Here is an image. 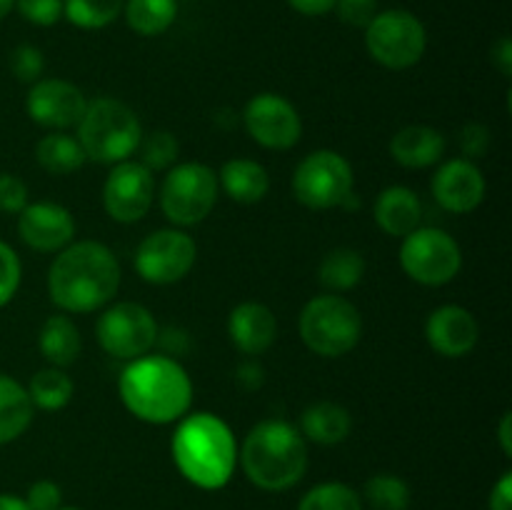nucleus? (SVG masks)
<instances>
[{
  "mask_svg": "<svg viewBox=\"0 0 512 510\" xmlns=\"http://www.w3.org/2000/svg\"><path fill=\"white\" fill-rule=\"evenodd\" d=\"M18 233L28 248L38 253H60L73 243L75 220L58 203H28L18 213Z\"/></svg>",
  "mask_w": 512,
  "mask_h": 510,
  "instance_id": "nucleus-16",
  "label": "nucleus"
},
{
  "mask_svg": "<svg viewBox=\"0 0 512 510\" xmlns=\"http://www.w3.org/2000/svg\"><path fill=\"white\" fill-rule=\"evenodd\" d=\"M493 65L500 70V73L505 75V78H510V75H512V43H510V38H500L498 43L493 45Z\"/></svg>",
  "mask_w": 512,
  "mask_h": 510,
  "instance_id": "nucleus-44",
  "label": "nucleus"
},
{
  "mask_svg": "<svg viewBox=\"0 0 512 510\" xmlns=\"http://www.w3.org/2000/svg\"><path fill=\"white\" fill-rule=\"evenodd\" d=\"M318 275L328 290H350L363 280L365 258L353 248H338L325 255Z\"/></svg>",
  "mask_w": 512,
  "mask_h": 510,
  "instance_id": "nucleus-28",
  "label": "nucleus"
},
{
  "mask_svg": "<svg viewBox=\"0 0 512 510\" xmlns=\"http://www.w3.org/2000/svg\"><path fill=\"white\" fill-rule=\"evenodd\" d=\"M35 158L38 165L50 175H70L85 165V150L80 148L78 138L55 130V133L45 135L35 148Z\"/></svg>",
  "mask_w": 512,
  "mask_h": 510,
  "instance_id": "nucleus-26",
  "label": "nucleus"
},
{
  "mask_svg": "<svg viewBox=\"0 0 512 510\" xmlns=\"http://www.w3.org/2000/svg\"><path fill=\"white\" fill-rule=\"evenodd\" d=\"M143 128L133 110L113 98L88 103L78 123V143L95 163H123L138 150Z\"/></svg>",
  "mask_w": 512,
  "mask_h": 510,
  "instance_id": "nucleus-5",
  "label": "nucleus"
},
{
  "mask_svg": "<svg viewBox=\"0 0 512 510\" xmlns=\"http://www.w3.org/2000/svg\"><path fill=\"white\" fill-rule=\"evenodd\" d=\"M33 423V403L18 380L0 375V445L20 438Z\"/></svg>",
  "mask_w": 512,
  "mask_h": 510,
  "instance_id": "nucleus-25",
  "label": "nucleus"
},
{
  "mask_svg": "<svg viewBox=\"0 0 512 510\" xmlns=\"http://www.w3.org/2000/svg\"><path fill=\"white\" fill-rule=\"evenodd\" d=\"M293 193L305 208H340L353 193V168L335 150H315L295 168Z\"/></svg>",
  "mask_w": 512,
  "mask_h": 510,
  "instance_id": "nucleus-10",
  "label": "nucleus"
},
{
  "mask_svg": "<svg viewBox=\"0 0 512 510\" xmlns=\"http://www.w3.org/2000/svg\"><path fill=\"white\" fill-rule=\"evenodd\" d=\"M155 178L143 163H115L103 185L105 213L118 223H138L153 208Z\"/></svg>",
  "mask_w": 512,
  "mask_h": 510,
  "instance_id": "nucleus-13",
  "label": "nucleus"
},
{
  "mask_svg": "<svg viewBox=\"0 0 512 510\" xmlns=\"http://www.w3.org/2000/svg\"><path fill=\"white\" fill-rule=\"evenodd\" d=\"M340 20L353 28H368L370 20L378 15V0H335Z\"/></svg>",
  "mask_w": 512,
  "mask_h": 510,
  "instance_id": "nucleus-38",
  "label": "nucleus"
},
{
  "mask_svg": "<svg viewBox=\"0 0 512 510\" xmlns=\"http://www.w3.org/2000/svg\"><path fill=\"white\" fill-rule=\"evenodd\" d=\"M125 20L138 35L153 38L175 23L178 0H125Z\"/></svg>",
  "mask_w": 512,
  "mask_h": 510,
  "instance_id": "nucleus-27",
  "label": "nucleus"
},
{
  "mask_svg": "<svg viewBox=\"0 0 512 510\" xmlns=\"http://www.w3.org/2000/svg\"><path fill=\"white\" fill-rule=\"evenodd\" d=\"M445 148L443 133L428 125H408L390 140V155L405 168H430L443 160Z\"/></svg>",
  "mask_w": 512,
  "mask_h": 510,
  "instance_id": "nucleus-21",
  "label": "nucleus"
},
{
  "mask_svg": "<svg viewBox=\"0 0 512 510\" xmlns=\"http://www.w3.org/2000/svg\"><path fill=\"white\" fill-rule=\"evenodd\" d=\"M243 125L250 138L270 150H288L303 135L298 110L293 103L275 93H260L248 100L243 110Z\"/></svg>",
  "mask_w": 512,
  "mask_h": 510,
  "instance_id": "nucleus-14",
  "label": "nucleus"
},
{
  "mask_svg": "<svg viewBox=\"0 0 512 510\" xmlns=\"http://www.w3.org/2000/svg\"><path fill=\"white\" fill-rule=\"evenodd\" d=\"M58 510H80V508H58Z\"/></svg>",
  "mask_w": 512,
  "mask_h": 510,
  "instance_id": "nucleus-49",
  "label": "nucleus"
},
{
  "mask_svg": "<svg viewBox=\"0 0 512 510\" xmlns=\"http://www.w3.org/2000/svg\"><path fill=\"white\" fill-rule=\"evenodd\" d=\"M28 205V188L18 175L0 173V213L18 215Z\"/></svg>",
  "mask_w": 512,
  "mask_h": 510,
  "instance_id": "nucleus-37",
  "label": "nucleus"
},
{
  "mask_svg": "<svg viewBox=\"0 0 512 510\" xmlns=\"http://www.w3.org/2000/svg\"><path fill=\"white\" fill-rule=\"evenodd\" d=\"M60 503H63V493L53 480H38L30 485L25 495V505L30 510H58Z\"/></svg>",
  "mask_w": 512,
  "mask_h": 510,
  "instance_id": "nucleus-40",
  "label": "nucleus"
},
{
  "mask_svg": "<svg viewBox=\"0 0 512 510\" xmlns=\"http://www.w3.org/2000/svg\"><path fill=\"white\" fill-rule=\"evenodd\" d=\"M20 275H23V268H20L18 253L0 240V308L8 305L18 293Z\"/></svg>",
  "mask_w": 512,
  "mask_h": 510,
  "instance_id": "nucleus-34",
  "label": "nucleus"
},
{
  "mask_svg": "<svg viewBox=\"0 0 512 510\" xmlns=\"http://www.w3.org/2000/svg\"><path fill=\"white\" fill-rule=\"evenodd\" d=\"M85 108H88V100H85L83 90L58 78L33 83L28 98H25V110H28L30 120L50 130H65L78 125Z\"/></svg>",
  "mask_w": 512,
  "mask_h": 510,
  "instance_id": "nucleus-15",
  "label": "nucleus"
},
{
  "mask_svg": "<svg viewBox=\"0 0 512 510\" xmlns=\"http://www.w3.org/2000/svg\"><path fill=\"white\" fill-rule=\"evenodd\" d=\"M288 3L303 15H325L335 8V0H288Z\"/></svg>",
  "mask_w": 512,
  "mask_h": 510,
  "instance_id": "nucleus-45",
  "label": "nucleus"
},
{
  "mask_svg": "<svg viewBox=\"0 0 512 510\" xmlns=\"http://www.w3.org/2000/svg\"><path fill=\"white\" fill-rule=\"evenodd\" d=\"M158 323L140 303H115L103 310L95 325L100 348L120 360H135L158 343Z\"/></svg>",
  "mask_w": 512,
  "mask_h": 510,
  "instance_id": "nucleus-11",
  "label": "nucleus"
},
{
  "mask_svg": "<svg viewBox=\"0 0 512 510\" xmlns=\"http://www.w3.org/2000/svg\"><path fill=\"white\" fill-rule=\"evenodd\" d=\"M180 475L203 490H220L233 478L238 443L225 420L213 413L183 415L170 440Z\"/></svg>",
  "mask_w": 512,
  "mask_h": 510,
  "instance_id": "nucleus-3",
  "label": "nucleus"
},
{
  "mask_svg": "<svg viewBox=\"0 0 512 510\" xmlns=\"http://www.w3.org/2000/svg\"><path fill=\"white\" fill-rule=\"evenodd\" d=\"M0 510H30L25 505L23 498H15V495H0Z\"/></svg>",
  "mask_w": 512,
  "mask_h": 510,
  "instance_id": "nucleus-47",
  "label": "nucleus"
},
{
  "mask_svg": "<svg viewBox=\"0 0 512 510\" xmlns=\"http://www.w3.org/2000/svg\"><path fill=\"white\" fill-rule=\"evenodd\" d=\"M228 335L243 355H263L278 338V320L263 303H240L228 318Z\"/></svg>",
  "mask_w": 512,
  "mask_h": 510,
  "instance_id": "nucleus-19",
  "label": "nucleus"
},
{
  "mask_svg": "<svg viewBox=\"0 0 512 510\" xmlns=\"http://www.w3.org/2000/svg\"><path fill=\"white\" fill-rule=\"evenodd\" d=\"M158 340L160 343H163V348L168 350H173V355H183L185 350H188V333H185V330H180V328H165L163 333H158Z\"/></svg>",
  "mask_w": 512,
  "mask_h": 510,
  "instance_id": "nucleus-43",
  "label": "nucleus"
},
{
  "mask_svg": "<svg viewBox=\"0 0 512 510\" xmlns=\"http://www.w3.org/2000/svg\"><path fill=\"white\" fill-rule=\"evenodd\" d=\"M498 438H500V448H503V453L510 458L512 455V413H505L503 420H500Z\"/></svg>",
  "mask_w": 512,
  "mask_h": 510,
  "instance_id": "nucleus-46",
  "label": "nucleus"
},
{
  "mask_svg": "<svg viewBox=\"0 0 512 510\" xmlns=\"http://www.w3.org/2000/svg\"><path fill=\"white\" fill-rule=\"evenodd\" d=\"M373 215L383 233L393 235V238H405L420 228L423 203L415 190L405 188V185H393L378 195Z\"/></svg>",
  "mask_w": 512,
  "mask_h": 510,
  "instance_id": "nucleus-20",
  "label": "nucleus"
},
{
  "mask_svg": "<svg viewBox=\"0 0 512 510\" xmlns=\"http://www.w3.org/2000/svg\"><path fill=\"white\" fill-rule=\"evenodd\" d=\"M353 420L350 413L338 403H315L305 408L303 418H300V430H303L305 440H313L318 445H338L350 435Z\"/></svg>",
  "mask_w": 512,
  "mask_h": 510,
  "instance_id": "nucleus-24",
  "label": "nucleus"
},
{
  "mask_svg": "<svg viewBox=\"0 0 512 510\" xmlns=\"http://www.w3.org/2000/svg\"><path fill=\"white\" fill-rule=\"evenodd\" d=\"M10 70H13L15 78L23 80V83H38L40 75H43L45 70L43 53H40L35 45H20V48H15L13 55H10Z\"/></svg>",
  "mask_w": 512,
  "mask_h": 510,
  "instance_id": "nucleus-35",
  "label": "nucleus"
},
{
  "mask_svg": "<svg viewBox=\"0 0 512 510\" xmlns=\"http://www.w3.org/2000/svg\"><path fill=\"white\" fill-rule=\"evenodd\" d=\"M20 15L33 25H55L63 18V0H15Z\"/></svg>",
  "mask_w": 512,
  "mask_h": 510,
  "instance_id": "nucleus-36",
  "label": "nucleus"
},
{
  "mask_svg": "<svg viewBox=\"0 0 512 510\" xmlns=\"http://www.w3.org/2000/svg\"><path fill=\"white\" fill-rule=\"evenodd\" d=\"M218 203V175L203 163H183L165 175L160 205L170 223L198 225Z\"/></svg>",
  "mask_w": 512,
  "mask_h": 510,
  "instance_id": "nucleus-8",
  "label": "nucleus"
},
{
  "mask_svg": "<svg viewBox=\"0 0 512 510\" xmlns=\"http://www.w3.org/2000/svg\"><path fill=\"white\" fill-rule=\"evenodd\" d=\"M425 45V25L408 10H385L365 28V48L370 58L390 70L413 68L425 55Z\"/></svg>",
  "mask_w": 512,
  "mask_h": 510,
  "instance_id": "nucleus-7",
  "label": "nucleus"
},
{
  "mask_svg": "<svg viewBox=\"0 0 512 510\" xmlns=\"http://www.w3.org/2000/svg\"><path fill=\"white\" fill-rule=\"evenodd\" d=\"M30 403L38 405L40 410H60L73 398V380L60 368H43L30 378L28 388Z\"/></svg>",
  "mask_w": 512,
  "mask_h": 510,
  "instance_id": "nucleus-29",
  "label": "nucleus"
},
{
  "mask_svg": "<svg viewBox=\"0 0 512 510\" xmlns=\"http://www.w3.org/2000/svg\"><path fill=\"white\" fill-rule=\"evenodd\" d=\"M478 320L460 305H440L425 323L430 348L443 358H463L478 345Z\"/></svg>",
  "mask_w": 512,
  "mask_h": 510,
  "instance_id": "nucleus-18",
  "label": "nucleus"
},
{
  "mask_svg": "<svg viewBox=\"0 0 512 510\" xmlns=\"http://www.w3.org/2000/svg\"><path fill=\"white\" fill-rule=\"evenodd\" d=\"M433 198L448 213H473L485 198V178L473 160L455 158L433 175Z\"/></svg>",
  "mask_w": 512,
  "mask_h": 510,
  "instance_id": "nucleus-17",
  "label": "nucleus"
},
{
  "mask_svg": "<svg viewBox=\"0 0 512 510\" xmlns=\"http://www.w3.org/2000/svg\"><path fill=\"white\" fill-rule=\"evenodd\" d=\"M120 288V263L95 240L65 245L48 270V295L63 313H93Z\"/></svg>",
  "mask_w": 512,
  "mask_h": 510,
  "instance_id": "nucleus-1",
  "label": "nucleus"
},
{
  "mask_svg": "<svg viewBox=\"0 0 512 510\" xmlns=\"http://www.w3.org/2000/svg\"><path fill=\"white\" fill-rule=\"evenodd\" d=\"M490 148V130L483 123H468L460 130V150H463L465 160L483 158Z\"/></svg>",
  "mask_w": 512,
  "mask_h": 510,
  "instance_id": "nucleus-39",
  "label": "nucleus"
},
{
  "mask_svg": "<svg viewBox=\"0 0 512 510\" xmlns=\"http://www.w3.org/2000/svg\"><path fill=\"white\" fill-rule=\"evenodd\" d=\"M490 510H512V475L505 473L490 493Z\"/></svg>",
  "mask_w": 512,
  "mask_h": 510,
  "instance_id": "nucleus-42",
  "label": "nucleus"
},
{
  "mask_svg": "<svg viewBox=\"0 0 512 510\" xmlns=\"http://www.w3.org/2000/svg\"><path fill=\"white\" fill-rule=\"evenodd\" d=\"M13 5H15V0H0V20H3L10 10H13Z\"/></svg>",
  "mask_w": 512,
  "mask_h": 510,
  "instance_id": "nucleus-48",
  "label": "nucleus"
},
{
  "mask_svg": "<svg viewBox=\"0 0 512 510\" xmlns=\"http://www.w3.org/2000/svg\"><path fill=\"white\" fill-rule=\"evenodd\" d=\"M140 153L143 160L140 163L153 173V170H165L178 160V140L168 130H155L148 138H140Z\"/></svg>",
  "mask_w": 512,
  "mask_h": 510,
  "instance_id": "nucleus-33",
  "label": "nucleus"
},
{
  "mask_svg": "<svg viewBox=\"0 0 512 510\" xmlns=\"http://www.w3.org/2000/svg\"><path fill=\"white\" fill-rule=\"evenodd\" d=\"M125 0H63V15L83 30H98L113 23Z\"/></svg>",
  "mask_w": 512,
  "mask_h": 510,
  "instance_id": "nucleus-30",
  "label": "nucleus"
},
{
  "mask_svg": "<svg viewBox=\"0 0 512 510\" xmlns=\"http://www.w3.org/2000/svg\"><path fill=\"white\" fill-rule=\"evenodd\" d=\"M38 348L53 368H68L83 350L80 330L68 315H50L38 335Z\"/></svg>",
  "mask_w": 512,
  "mask_h": 510,
  "instance_id": "nucleus-23",
  "label": "nucleus"
},
{
  "mask_svg": "<svg viewBox=\"0 0 512 510\" xmlns=\"http://www.w3.org/2000/svg\"><path fill=\"white\" fill-rule=\"evenodd\" d=\"M405 275L420 285H445L463 268V253L453 235L440 228H418L400 248Z\"/></svg>",
  "mask_w": 512,
  "mask_h": 510,
  "instance_id": "nucleus-9",
  "label": "nucleus"
},
{
  "mask_svg": "<svg viewBox=\"0 0 512 510\" xmlns=\"http://www.w3.org/2000/svg\"><path fill=\"white\" fill-rule=\"evenodd\" d=\"M298 510H363V500L345 483H320L303 495Z\"/></svg>",
  "mask_w": 512,
  "mask_h": 510,
  "instance_id": "nucleus-32",
  "label": "nucleus"
},
{
  "mask_svg": "<svg viewBox=\"0 0 512 510\" xmlns=\"http://www.w3.org/2000/svg\"><path fill=\"white\" fill-rule=\"evenodd\" d=\"M363 318L350 300L318 295L300 313V338L320 358H340L360 343Z\"/></svg>",
  "mask_w": 512,
  "mask_h": 510,
  "instance_id": "nucleus-6",
  "label": "nucleus"
},
{
  "mask_svg": "<svg viewBox=\"0 0 512 510\" xmlns=\"http://www.w3.org/2000/svg\"><path fill=\"white\" fill-rule=\"evenodd\" d=\"M198 245L188 233L163 228L150 233L135 250V270L145 283L170 285L183 280L193 270Z\"/></svg>",
  "mask_w": 512,
  "mask_h": 510,
  "instance_id": "nucleus-12",
  "label": "nucleus"
},
{
  "mask_svg": "<svg viewBox=\"0 0 512 510\" xmlns=\"http://www.w3.org/2000/svg\"><path fill=\"white\" fill-rule=\"evenodd\" d=\"M235 383L245 390V393H255V390L263 388L265 383V370L258 360H245V363L238 365L235 370Z\"/></svg>",
  "mask_w": 512,
  "mask_h": 510,
  "instance_id": "nucleus-41",
  "label": "nucleus"
},
{
  "mask_svg": "<svg viewBox=\"0 0 512 510\" xmlns=\"http://www.w3.org/2000/svg\"><path fill=\"white\" fill-rule=\"evenodd\" d=\"M365 503L373 510H408L410 488L398 475H373L365 483Z\"/></svg>",
  "mask_w": 512,
  "mask_h": 510,
  "instance_id": "nucleus-31",
  "label": "nucleus"
},
{
  "mask_svg": "<svg viewBox=\"0 0 512 510\" xmlns=\"http://www.w3.org/2000/svg\"><path fill=\"white\" fill-rule=\"evenodd\" d=\"M118 393L125 408L150 425L175 423L193 403L188 373L168 355H140L130 360L120 375Z\"/></svg>",
  "mask_w": 512,
  "mask_h": 510,
  "instance_id": "nucleus-2",
  "label": "nucleus"
},
{
  "mask_svg": "<svg viewBox=\"0 0 512 510\" xmlns=\"http://www.w3.org/2000/svg\"><path fill=\"white\" fill-rule=\"evenodd\" d=\"M220 185L225 193L235 200V203L253 205L268 195L270 190V175L260 163L248 158H235L223 165L218 175Z\"/></svg>",
  "mask_w": 512,
  "mask_h": 510,
  "instance_id": "nucleus-22",
  "label": "nucleus"
},
{
  "mask_svg": "<svg viewBox=\"0 0 512 510\" xmlns=\"http://www.w3.org/2000/svg\"><path fill=\"white\" fill-rule=\"evenodd\" d=\"M240 463L253 485L263 490L293 488L308 468V443L303 433L285 420H263L245 435Z\"/></svg>",
  "mask_w": 512,
  "mask_h": 510,
  "instance_id": "nucleus-4",
  "label": "nucleus"
}]
</instances>
